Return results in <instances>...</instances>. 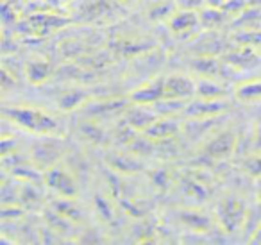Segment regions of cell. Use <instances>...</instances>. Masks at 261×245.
<instances>
[{
  "instance_id": "obj_1",
  "label": "cell",
  "mask_w": 261,
  "mask_h": 245,
  "mask_svg": "<svg viewBox=\"0 0 261 245\" xmlns=\"http://www.w3.org/2000/svg\"><path fill=\"white\" fill-rule=\"evenodd\" d=\"M2 113H4L6 118H9L22 129L41 134V136L54 134L59 127L58 120L54 116L36 108H4Z\"/></svg>"
},
{
  "instance_id": "obj_2",
  "label": "cell",
  "mask_w": 261,
  "mask_h": 245,
  "mask_svg": "<svg viewBox=\"0 0 261 245\" xmlns=\"http://www.w3.org/2000/svg\"><path fill=\"white\" fill-rule=\"evenodd\" d=\"M249 209L245 206V201H242L236 195H227L222 201H218L215 208V216L217 222L225 233H238L245 227Z\"/></svg>"
},
{
  "instance_id": "obj_3",
  "label": "cell",
  "mask_w": 261,
  "mask_h": 245,
  "mask_svg": "<svg viewBox=\"0 0 261 245\" xmlns=\"http://www.w3.org/2000/svg\"><path fill=\"white\" fill-rule=\"evenodd\" d=\"M43 184L48 190L58 193L59 199H75L77 195V183L73 176L59 165H54L45 170Z\"/></svg>"
},
{
  "instance_id": "obj_4",
  "label": "cell",
  "mask_w": 261,
  "mask_h": 245,
  "mask_svg": "<svg viewBox=\"0 0 261 245\" xmlns=\"http://www.w3.org/2000/svg\"><path fill=\"white\" fill-rule=\"evenodd\" d=\"M224 63L229 68L240 70V72H249L261 65V54L257 48L245 47V45H232L222 54Z\"/></svg>"
},
{
  "instance_id": "obj_5",
  "label": "cell",
  "mask_w": 261,
  "mask_h": 245,
  "mask_svg": "<svg viewBox=\"0 0 261 245\" xmlns=\"http://www.w3.org/2000/svg\"><path fill=\"white\" fill-rule=\"evenodd\" d=\"M227 101H207V99L193 97L182 111L186 120H215L227 111Z\"/></svg>"
},
{
  "instance_id": "obj_6",
  "label": "cell",
  "mask_w": 261,
  "mask_h": 245,
  "mask_svg": "<svg viewBox=\"0 0 261 245\" xmlns=\"http://www.w3.org/2000/svg\"><path fill=\"white\" fill-rule=\"evenodd\" d=\"M168 27H170L172 34L177 38H188L192 34H195V31L200 29V20L199 13L192 11V9H181L172 15V18L168 20Z\"/></svg>"
},
{
  "instance_id": "obj_7",
  "label": "cell",
  "mask_w": 261,
  "mask_h": 245,
  "mask_svg": "<svg viewBox=\"0 0 261 245\" xmlns=\"http://www.w3.org/2000/svg\"><path fill=\"white\" fill-rule=\"evenodd\" d=\"M129 108L125 101H120V99H113V101H98V102H86L83 106L84 115L90 120H108L113 118L116 115H122L125 113V109Z\"/></svg>"
},
{
  "instance_id": "obj_8",
  "label": "cell",
  "mask_w": 261,
  "mask_h": 245,
  "mask_svg": "<svg viewBox=\"0 0 261 245\" xmlns=\"http://www.w3.org/2000/svg\"><path fill=\"white\" fill-rule=\"evenodd\" d=\"M165 97L179 99V101H192L195 97V79L182 74L165 77Z\"/></svg>"
},
{
  "instance_id": "obj_9",
  "label": "cell",
  "mask_w": 261,
  "mask_h": 245,
  "mask_svg": "<svg viewBox=\"0 0 261 245\" xmlns=\"http://www.w3.org/2000/svg\"><path fill=\"white\" fill-rule=\"evenodd\" d=\"M123 115H125V122L135 131H138V133H145V131L160 118V115L154 111L152 106L133 104V102L129 104V108L125 109Z\"/></svg>"
},
{
  "instance_id": "obj_10",
  "label": "cell",
  "mask_w": 261,
  "mask_h": 245,
  "mask_svg": "<svg viewBox=\"0 0 261 245\" xmlns=\"http://www.w3.org/2000/svg\"><path fill=\"white\" fill-rule=\"evenodd\" d=\"M236 149V136L231 131H220L215 134L210 141L206 143V154L211 159H218V161H225L231 158L232 152Z\"/></svg>"
},
{
  "instance_id": "obj_11",
  "label": "cell",
  "mask_w": 261,
  "mask_h": 245,
  "mask_svg": "<svg viewBox=\"0 0 261 245\" xmlns=\"http://www.w3.org/2000/svg\"><path fill=\"white\" fill-rule=\"evenodd\" d=\"M165 97V77H156V79L149 81V83L142 84L138 90L130 93L129 101L133 104H145L152 106L158 101Z\"/></svg>"
},
{
  "instance_id": "obj_12",
  "label": "cell",
  "mask_w": 261,
  "mask_h": 245,
  "mask_svg": "<svg viewBox=\"0 0 261 245\" xmlns=\"http://www.w3.org/2000/svg\"><path fill=\"white\" fill-rule=\"evenodd\" d=\"M227 65L220 56H195L190 61V70L199 77H211L217 79L224 74Z\"/></svg>"
},
{
  "instance_id": "obj_13",
  "label": "cell",
  "mask_w": 261,
  "mask_h": 245,
  "mask_svg": "<svg viewBox=\"0 0 261 245\" xmlns=\"http://www.w3.org/2000/svg\"><path fill=\"white\" fill-rule=\"evenodd\" d=\"M204 36H199L192 43V52L195 56H220L227 51L225 41L217 31H204Z\"/></svg>"
},
{
  "instance_id": "obj_14",
  "label": "cell",
  "mask_w": 261,
  "mask_h": 245,
  "mask_svg": "<svg viewBox=\"0 0 261 245\" xmlns=\"http://www.w3.org/2000/svg\"><path fill=\"white\" fill-rule=\"evenodd\" d=\"M179 133H181V122L177 120V116H160L145 131V136L152 141H167Z\"/></svg>"
},
{
  "instance_id": "obj_15",
  "label": "cell",
  "mask_w": 261,
  "mask_h": 245,
  "mask_svg": "<svg viewBox=\"0 0 261 245\" xmlns=\"http://www.w3.org/2000/svg\"><path fill=\"white\" fill-rule=\"evenodd\" d=\"M59 156H61L59 145L43 141V143L34 145V149L31 151V161H33V165L36 166V168L47 170L58 163Z\"/></svg>"
},
{
  "instance_id": "obj_16",
  "label": "cell",
  "mask_w": 261,
  "mask_h": 245,
  "mask_svg": "<svg viewBox=\"0 0 261 245\" xmlns=\"http://www.w3.org/2000/svg\"><path fill=\"white\" fill-rule=\"evenodd\" d=\"M195 97L207 99V101H222L229 97V88L211 77H199L195 79Z\"/></svg>"
},
{
  "instance_id": "obj_17",
  "label": "cell",
  "mask_w": 261,
  "mask_h": 245,
  "mask_svg": "<svg viewBox=\"0 0 261 245\" xmlns=\"http://www.w3.org/2000/svg\"><path fill=\"white\" fill-rule=\"evenodd\" d=\"M231 27L236 31H256L261 29V8L247 6L238 16H234Z\"/></svg>"
},
{
  "instance_id": "obj_18",
  "label": "cell",
  "mask_w": 261,
  "mask_h": 245,
  "mask_svg": "<svg viewBox=\"0 0 261 245\" xmlns=\"http://www.w3.org/2000/svg\"><path fill=\"white\" fill-rule=\"evenodd\" d=\"M200 29L202 31H218L227 20V13L222 8H213V6H204L199 13Z\"/></svg>"
},
{
  "instance_id": "obj_19",
  "label": "cell",
  "mask_w": 261,
  "mask_h": 245,
  "mask_svg": "<svg viewBox=\"0 0 261 245\" xmlns=\"http://www.w3.org/2000/svg\"><path fill=\"white\" fill-rule=\"evenodd\" d=\"M234 97L236 101L243 102V104H254V102L261 101V79H250L245 83H240L234 88Z\"/></svg>"
},
{
  "instance_id": "obj_20",
  "label": "cell",
  "mask_w": 261,
  "mask_h": 245,
  "mask_svg": "<svg viewBox=\"0 0 261 245\" xmlns=\"http://www.w3.org/2000/svg\"><path fill=\"white\" fill-rule=\"evenodd\" d=\"M108 163L111 165L113 170L120 174H136L142 172L143 165H140V159L133 158L127 154H111L108 156Z\"/></svg>"
},
{
  "instance_id": "obj_21",
  "label": "cell",
  "mask_w": 261,
  "mask_h": 245,
  "mask_svg": "<svg viewBox=\"0 0 261 245\" xmlns=\"http://www.w3.org/2000/svg\"><path fill=\"white\" fill-rule=\"evenodd\" d=\"M25 74H27V79L33 84H43L50 77L52 66L47 59H33V61L27 63Z\"/></svg>"
},
{
  "instance_id": "obj_22",
  "label": "cell",
  "mask_w": 261,
  "mask_h": 245,
  "mask_svg": "<svg viewBox=\"0 0 261 245\" xmlns=\"http://www.w3.org/2000/svg\"><path fill=\"white\" fill-rule=\"evenodd\" d=\"M190 101H179V99H168L163 97L161 101H158L156 104H152L154 111L160 116H177L182 115L185 108L188 106Z\"/></svg>"
},
{
  "instance_id": "obj_23",
  "label": "cell",
  "mask_w": 261,
  "mask_h": 245,
  "mask_svg": "<svg viewBox=\"0 0 261 245\" xmlns=\"http://www.w3.org/2000/svg\"><path fill=\"white\" fill-rule=\"evenodd\" d=\"M86 102H88L86 91L72 90V91H66L65 95H61V99H59V109H63V111H73V109L83 108Z\"/></svg>"
},
{
  "instance_id": "obj_24",
  "label": "cell",
  "mask_w": 261,
  "mask_h": 245,
  "mask_svg": "<svg viewBox=\"0 0 261 245\" xmlns=\"http://www.w3.org/2000/svg\"><path fill=\"white\" fill-rule=\"evenodd\" d=\"M181 220L186 224L188 227L195 229L197 233H204L211 227V222L204 213H199V211H182L181 213Z\"/></svg>"
},
{
  "instance_id": "obj_25",
  "label": "cell",
  "mask_w": 261,
  "mask_h": 245,
  "mask_svg": "<svg viewBox=\"0 0 261 245\" xmlns=\"http://www.w3.org/2000/svg\"><path fill=\"white\" fill-rule=\"evenodd\" d=\"M232 45H245V47H261V29L256 31H236L231 36Z\"/></svg>"
},
{
  "instance_id": "obj_26",
  "label": "cell",
  "mask_w": 261,
  "mask_h": 245,
  "mask_svg": "<svg viewBox=\"0 0 261 245\" xmlns=\"http://www.w3.org/2000/svg\"><path fill=\"white\" fill-rule=\"evenodd\" d=\"M54 209L58 213H61L63 216H66L68 220H81V209H79V206L75 204V202L72 201V199H63L61 197V201H58L56 202V206H54Z\"/></svg>"
},
{
  "instance_id": "obj_27",
  "label": "cell",
  "mask_w": 261,
  "mask_h": 245,
  "mask_svg": "<svg viewBox=\"0 0 261 245\" xmlns=\"http://www.w3.org/2000/svg\"><path fill=\"white\" fill-rule=\"evenodd\" d=\"M179 8H175L172 2H158L150 8V18L152 20H170L172 15L177 11Z\"/></svg>"
},
{
  "instance_id": "obj_28",
  "label": "cell",
  "mask_w": 261,
  "mask_h": 245,
  "mask_svg": "<svg viewBox=\"0 0 261 245\" xmlns=\"http://www.w3.org/2000/svg\"><path fill=\"white\" fill-rule=\"evenodd\" d=\"M81 131H83L84 136L90 138V140L95 141V143H104L106 141V133L97 126L95 120H88L86 124H83V126H81Z\"/></svg>"
},
{
  "instance_id": "obj_29",
  "label": "cell",
  "mask_w": 261,
  "mask_h": 245,
  "mask_svg": "<svg viewBox=\"0 0 261 245\" xmlns=\"http://www.w3.org/2000/svg\"><path fill=\"white\" fill-rule=\"evenodd\" d=\"M243 170L252 177H261V154H252L243 161Z\"/></svg>"
},
{
  "instance_id": "obj_30",
  "label": "cell",
  "mask_w": 261,
  "mask_h": 245,
  "mask_svg": "<svg viewBox=\"0 0 261 245\" xmlns=\"http://www.w3.org/2000/svg\"><path fill=\"white\" fill-rule=\"evenodd\" d=\"M177 2H179L177 8L192 9V11H199V9H202L204 6H207L206 0H177Z\"/></svg>"
},
{
  "instance_id": "obj_31",
  "label": "cell",
  "mask_w": 261,
  "mask_h": 245,
  "mask_svg": "<svg viewBox=\"0 0 261 245\" xmlns=\"http://www.w3.org/2000/svg\"><path fill=\"white\" fill-rule=\"evenodd\" d=\"M249 243H261V224L254 229V233L250 234Z\"/></svg>"
},
{
  "instance_id": "obj_32",
  "label": "cell",
  "mask_w": 261,
  "mask_h": 245,
  "mask_svg": "<svg viewBox=\"0 0 261 245\" xmlns=\"http://www.w3.org/2000/svg\"><path fill=\"white\" fill-rule=\"evenodd\" d=\"M206 2H207V6H213V8H222L227 0H206Z\"/></svg>"
},
{
  "instance_id": "obj_33",
  "label": "cell",
  "mask_w": 261,
  "mask_h": 245,
  "mask_svg": "<svg viewBox=\"0 0 261 245\" xmlns=\"http://www.w3.org/2000/svg\"><path fill=\"white\" fill-rule=\"evenodd\" d=\"M115 2L120 6H133V4H136L138 0H115Z\"/></svg>"
},
{
  "instance_id": "obj_34",
  "label": "cell",
  "mask_w": 261,
  "mask_h": 245,
  "mask_svg": "<svg viewBox=\"0 0 261 245\" xmlns=\"http://www.w3.org/2000/svg\"><path fill=\"white\" fill-rule=\"evenodd\" d=\"M257 51H259V54H261V47H259V48H257Z\"/></svg>"
}]
</instances>
